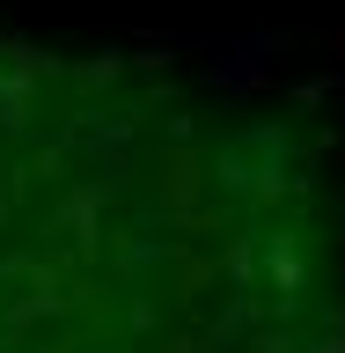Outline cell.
<instances>
[{
  "instance_id": "obj_4",
  "label": "cell",
  "mask_w": 345,
  "mask_h": 353,
  "mask_svg": "<svg viewBox=\"0 0 345 353\" xmlns=\"http://www.w3.org/2000/svg\"><path fill=\"white\" fill-rule=\"evenodd\" d=\"M110 250H118V272H125V287H140L147 272H162V265H169V243L147 236V228H125V236H110Z\"/></svg>"
},
{
  "instance_id": "obj_9",
  "label": "cell",
  "mask_w": 345,
  "mask_h": 353,
  "mask_svg": "<svg viewBox=\"0 0 345 353\" xmlns=\"http://www.w3.org/2000/svg\"><path fill=\"white\" fill-rule=\"evenodd\" d=\"M331 59H338V66H345V30H331Z\"/></svg>"
},
{
  "instance_id": "obj_10",
  "label": "cell",
  "mask_w": 345,
  "mask_h": 353,
  "mask_svg": "<svg viewBox=\"0 0 345 353\" xmlns=\"http://www.w3.org/2000/svg\"><path fill=\"white\" fill-rule=\"evenodd\" d=\"M0 287H8V280H0Z\"/></svg>"
},
{
  "instance_id": "obj_7",
  "label": "cell",
  "mask_w": 345,
  "mask_h": 353,
  "mask_svg": "<svg viewBox=\"0 0 345 353\" xmlns=\"http://www.w3.org/2000/svg\"><path fill=\"white\" fill-rule=\"evenodd\" d=\"M250 353H302L286 331H250Z\"/></svg>"
},
{
  "instance_id": "obj_6",
  "label": "cell",
  "mask_w": 345,
  "mask_h": 353,
  "mask_svg": "<svg viewBox=\"0 0 345 353\" xmlns=\"http://www.w3.org/2000/svg\"><path fill=\"white\" fill-rule=\"evenodd\" d=\"M331 88H338V74H316V81H294V110H324Z\"/></svg>"
},
{
  "instance_id": "obj_1",
  "label": "cell",
  "mask_w": 345,
  "mask_h": 353,
  "mask_svg": "<svg viewBox=\"0 0 345 353\" xmlns=\"http://www.w3.org/2000/svg\"><path fill=\"white\" fill-rule=\"evenodd\" d=\"M213 88H228V96H250V88H264V74H272V52H280V37L264 30V37H213Z\"/></svg>"
},
{
  "instance_id": "obj_8",
  "label": "cell",
  "mask_w": 345,
  "mask_h": 353,
  "mask_svg": "<svg viewBox=\"0 0 345 353\" xmlns=\"http://www.w3.org/2000/svg\"><path fill=\"white\" fill-rule=\"evenodd\" d=\"M302 353H345V324H331V339H316V346H302Z\"/></svg>"
},
{
  "instance_id": "obj_5",
  "label": "cell",
  "mask_w": 345,
  "mask_h": 353,
  "mask_svg": "<svg viewBox=\"0 0 345 353\" xmlns=\"http://www.w3.org/2000/svg\"><path fill=\"white\" fill-rule=\"evenodd\" d=\"M125 66H132V52H103V59H81V66H74V81H81V88H110Z\"/></svg>"
},
{
  "instance_id": "obj_3",
  "label": "cell",
  "mask_w": 345,
  "mask_h": 353,
  "mask_svg": "<svg viewBox=\"0 0 345 353\" xmlns=\"http://www.w3.org/2000/svg\"><path fill=\"white\" fill-rule=\"evenodd\" d=\"M37 74H30V66H0V132H8V140H22V132H30V118H37Z\"/></svg>"
},
{
  "instance_id": "obj_2",
  "label": "cell",
  "mask_w": 345,
  "mask_h": 353,
  "mask_svg": "<svg viewBox=\"0 0 345 353\" xmlns=\"http://www.w3.org/2000/svg\"><path fill=\"white\" fill-rule=\"evenodd\" d=\"M264 280H272V294H280V316L302 309V287H309L302 228H272V236H264Z\"/></svg>"
}]
</instances>
